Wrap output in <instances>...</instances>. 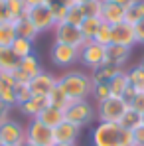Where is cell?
Returning <instances> with one entry per match:
<instances>
[{
	"label": "cell",
	"mask_w": 144,
	"mask_h": 146,
	"mask_svg": "<svg viewBox=\"0 0 144 146\" xmlns=\"http://www.w3.org/2000/svg\"><path fill=\"white\" fill-rule=\"evenodd\" d=\"M83 20H85V12H83V8H81L79 4H75V6H69V10H67V16H65V24L79 28V26L83 24Z\"/></svg>",
	"instance_id": "cell-32"
},
{
	"label": "cell",
	"mask_w": 144,
	"mask_h": 146,
	"mask_svg": "<svg viewBox=\"0 0 144 146\" xmlns=\"http://www.w3.org/2000/svg\"><path fill=\"white\" fill-rule=\"evenodd\" d=\"M130 57V48H124V46H117V44H111L107 48V59H105V65H115V67H122Z\"/></svg>",
	"instance_id": "cell-16"
},
{
	"label": "cell",
	"mask_w": 144,
	"mask_h": 146,
	"mask_svg": "<svg viewBox=\"0 0 144 146\" xmlns=\"http://www.w3.org/2000/svg\"><path fill=\"white\" fill-rule=\"evenodd\" d=\"M101 24H103L101 18H85V20H83V24L79 26V30H81L83 38H85V42H93V40H95Z\"/></svg>",
	"instance_id": "cell-25"
},
{
	"label": "cell",
	"mask_w": 144,
	"mask_h": 146,
	"mask_svg": "<svg viewBox=\"0 0 144 146\" xmlns=\"http://www.w3.org/2000/svg\"><path fill=\"white\" fill-rule=\"evenodd\" d=\"M111 44H117V46H124V48H130V49H132V46H136L134 26L126 24V22H120V24L113 26Z\"/></svg>",
	"instance_id": "cell-12"
},
{
	"label": "cell",
	"mask_w": 144,
	"mask_h": 146,
	"mask_svg": "<svg viewBox=\"0 0 144 146\" xmlns=\"http://www.w3.org/2000/svg\"><path fill=\"white\" fill-rule=\"evenodd\" d=\"M53 36H55V42L57 44H65V46H71V48H77V49H81L87 44L85 38H83V34H81V30L75 28V26L65 24V22L55 24Z\"/></svg>",
	"instance_id": "cell-8"
},
{
	"label": "cell",
	"mask_w": 144,
	"mask_h": 146,
	"mask_svg": "<svg viewBox=\"0 0 144 146\" xmlns=\"http://www.w3.org/2000/svg\"><path fill=\"white\" fill-rule=\"evenodd\" d=\"M136 93H138V91H136V89H134V87H128V89H126V93H124V101H126V103H130V101H132V99L136 97Z\"/></svg>",
	"instance_id": "cell-45"
},
{
	"label": "cell",
	"mask_w": 144,
	"mask_h": 146,
	"mask_svg": "<svg viewBox=\"0 0 144 146\" xmlns=\"http://www.w3.org/2000/svg\"><path fill=\"white\" fill-rule=\"evenodd\" d=\"M95 115H97V111H95V107L89 103V99H85V101H71L65 107V111H63L65 121L75 124L77 128H83V126L91 124Z\"/></svg>",
	"instance_id": "cell-2"
},
{
	"label": "cell",
	"mask_w": 144,
	"mask_h": 146,
	"mask_svg": "<svg viewBox=\"0 0 144 146\" xmlns=\"http://www.w3.org/2000/svg\"><path fill=\"white\" fill-rule=\"evenodd\" d=\"M16 24L14 22H2L0 24V46L2 48H10L16 40Z\"/></svg>",
	"instance_id": "cell-26"
},
{
	"label": "cell",
	"mask_w": 144,
	"mask_h": 146,
	"mask_svg": "<svg viewBox=\"0 0 144 146\" xmlns=\"http://www.w3.org/2000/svg\"><path fill=\"white\" fill-rule=\"evenodd\" d=\"M128 105H130V109H134L136 113L142 115V113H144V93H136V97L132 99Z\"/></svg>",
	"instance_id": "cell-39"
},
{
	"label": "cell",
	"mask_w": 144,
	"mask_h": 146,
	"mask_svg": "<svg viewBox=\"0 0 144 146\" xmlns=\"http://www.w3.org/2000/svg\"><path fill=\"white\" fill-rule=\"evenodd\" d=\"M26 142L36 146H53V130L48 128L44 122H40L38 119H32L30 124L26 126Z\"/></svg>",
	"instance_id": "cell-6"
},
{
	"label": "cell",
	"mask_w": 144,
	"mask_h": 146,
	"mask_svg": "<svg viewBox=\"0 0 144 146\" xmlns=\"http://www.w3.org/2000/svg\"><path fill=\"white\" fill-rule=\"evenodd\" d=\"M6 146H22V144H6Z\"/></svg>",
	"instance_id": "cell-51"
},
{
	"label": "cell",
	"mask_w": 144,
	"mask_h": 146,
	"mask_svg": "<svg viewBox=\"0 0 144 146\" xmlns=\"http://www.w3.org/2000/svg\"><path fill=\"white\" fill-rule=\"evenodd\" d=\"M46 107H48V97H34L32 95V99H28L24 105H20V111L30 119H38Z\"/></svg>",
	"instance_id": "cell-17"
},
{
	"label": "cell",
	"mask_w": 144,
	"mask_h": 146,
	"mask_svg": "<svg viewBox=\"0 0 144 146\" xmlns=\"http://www.w3.org/2000/svg\"><path fill=\"white\" fill-rule=\"evenodd\" d=\"M2 22H12L10 14H8V8H6V2H0V24Z\"/></svg>",
	"instance_id": "cell-44"
},
{
	"label": "cell",
	"mask_w": 144,
	"mask_h": 146,
	"mask_svg": "<svg viewBox=\"0 0 144 146\" xmlns=\"http://www.w3.org/2000/svg\"><path fill=\"white\" fill-rule=\"evenodd\" d=\"M130 87V83H128V75L126 71L122 69L119 71L111 81H109V89H111V97H124V93H126V89Z\"/></svg>",
	"instance_id": "cell-20"
},
{
	"label": "cell",
	"mask_w": 144,
	"mask_h": 146,
	"mask_svg": "<svg viewBox=\"0 0 144 146\" xmlns=\"http://www.w3.org/2000/svg\"><path fill=\"white\" fill-rule=\"evenodd\" d=\"M22 146H36V144H30V142H24Z\"/></svg>",
	"instance_id": "cell-50"
},
{
	"label": "cell",
	"mask_w": 144,
	"mask_h": 146,
	"mask_svg": "<svg viewBox=\"0 0 144 146\" xmlns=\"http://www.w3.org/2000/svg\"><path fill=\"white\" fill-rule=\"evenodd\" d=\"M0 146H2V142H0Z\"/></svg>",
	"instance_id": "cell-55"
},
{
	"label": "cell",
	"mask_w": 144,
	"mask_h": 146,
	"mask_svg": "<svg viewBox=\"0 0 144 146\" xmlns=\"http://www.w3.org/2000/svg\"><path fill=\"white\" fill-rule=\"evenodd\" d=\"M119 71H122V67H115V65H101L99 69L93 71L91 75V81H93V85L95 83H109L115 75Z\"/></svg>",
	"instance_id": "cell-23"
},
{
	"label": "cell",
	"mask_w": 144,
	"mask_h": 146,
	"mask_svg": "<svg viewBox=\"0 0 144 146\" xmlns=\"http://www.w3.org/2000/svg\"><path fill=\"white\" fill-rule=\"evenodd\" d=\"M69 103H71V101L67 99V95L63 93V89H61L59 85H55V87L51 89V93L48 95V105H49V107H53V109L65 111V107H67Z\"/></svg>",
	"instance_id": "cell-24"
},
{
	"label": "cell",
	"mask_w": 144,
	"mask_h": 146,
	"mask_svg": "<svg viewBox=\"0 0 144 146\" xmlns=\"http://www.w3.org/2000/svg\"><path fill=\"white\" fill-rule=\"evenodd\" d=\"M111 36H113V26L107 24V22H103L93 42H97V44L103 46V48H109V46H111Z\"/></svg>",
	"instance_id": "cell-33"
},
{
	"label": "cell",
	"mask_w": 144,
	"mask_h": 146,
	"mask_svg": "<svg viewBox=\"0 0 144 146\" xmlns=\"http://www.w3.org/2000/svg\"><path fill=\"white\" fill-rule=\"evenodd\" d=\"M16 105L20 107V105H24L28 99H32V91H30V87L28 85H16Z\"/></svg>",
	"instance_id": "cell-37"
},
{
	"label": "cell",
	"mask_w": 144,
	"mask_h": 146,
	"mask_svg": "<svg viewBox=\"0 0 144 146\" xmlns=\"http://www.w3.org/2000/svg\"><path fill=\"white\" fill-rule=\"evenodd\" d=\"M87 2H91V0H75V4H79V6H83V4H87Z\"/></svg>",
	"instance_id": "cell-48"
},
{
	"label": "cell",
	"mask_w": 144,
	"mask_h": 146,
	"mask_svg": "<svg viewBox=\"0 0 144 146\" xmlns=\"http://www.w3.org/2000/svg\"><path fill=\"white\" fill-rule=\"evenodd\" d=\"M126 75H128V83H130V87H134L138 93H144V69H142V67L136 65V67L128 69Z\"/></svg>",
	"instance_id": "cell-30"
},
{
	"label": "cell",
	"mask_w": 144,
	"mask_h": 146,
	"mask_svg": "<svg viewBox=\"0 0 144 146\" xmlns=\"http://www.w3.org/2000/svg\"><path fill=\"white\" fill-rule=\"evenodd\" d=\"M120 146H136L134 144V130L122 128V132H120Z\"/></svg>",
	"instance_id": "cell-38"
},
{
	"label": "cell",
	"mask_w": 144,
	"mask_h": 146,
	"mask_svg": "<svg viewBox=\"0 0 144 146\" xmlns=\"http://www.w3.org/2000/svg\"><path fill=\"white\" fill-rule=\"evenodd\" d=\"M134 36H136V44L144 46V18L134 24Z\"/></svg>",
	"instance_id": "cell-41"
},
{
	"label": "cell",
	"mask_w": 144,
	"mask_h": 146,
	"mask_svg": "<svg viewBox=\"0 0 144 146\" xmlns=\"http://www.w3.org/2000/svg\"><path fill=\"white\" fill-rule=\"evenodd\" d=\"M83 12H85V18H101V12H103V0H91L87 4L81 6Z\"/></svg>",
	"instance_id": "cell-34"
},
{
	"label": "cell",
	"mask_w": 144,
	"mask_h": 146,
	"mask_svg": "<svg viewBox=\"0 0 144 146\" xmlns=\"http://www.w3.org/2000/svg\"><path fill=\"white\" fill-rule=\"evenodd\" d=\"M120 132L119 122H99L93 130V146H120Z\"/></svg>",
	"instance_id": "cell-5"
},
{
	"label": "cell",
	"mask_w": 144,
	"mask_h": 146,
	"mask_svg": "<svg viewBox=\"0 0 144 146\" xmlns=\"http://www.w3.org/2000/svg\"><path fill=\"white\" fill-rule=\"evenodd\" d=\"M24 2H26V6H28V10H30V8H36L40 4H44L46 0H24Z\"/></svg>",
	"instance_id": "cell-47"
},
{
	"label": "cell",
	"mask_w": 144,
	"mask_h": 146,
	"mask_svg": "<svg viewBox=\"0 0 144 146\" xmlns=\"http://www.w3.org/2000/svg\"><path fill=\"white\" fill-rule=\"evenodd\" d=\"M119 124L122 128H126V130H136L138 126H142V115L136 113L134 109H128V111L122 115V119H120Z\"/></svg>",
	"instance_id": "cell-28"
},
{
	"label": "cell",
	"mask_w": 144,
	"mask_h": 146,
	"mask_svg": "<svg viewBox=\"0 0 144 146\" xmlns=\"http://www.w3.org/2000/svg\"><path fill=\"white\" fill-rule=\"evenodd\" d=\"M10 109H12V107H8V105L0 103V124H2V122H6L8 119H10Z\"/></svg>",
	"instance_id": "cell-42"
},
{
	"label": "cell",
	"mask_w": 144,
	"mask_h": 146,
	"mask_svg": "<svg viewBox=\"0 0 144 146\" xmlns=\"http://www.w3.org/2000/svg\"><path fill=\"white\" fill-rule=\"evenodd\" d=\"M91 97H95L97 103H103L111 97V89H109V83H95L93 85V93Z\"/></svg>",
	"instance_id": "cell-36"
},
{
	"label": "cell",
	"mask_w": 144,
	"mask_h": 146,
	"mask_svg": "<svg viewBox=\"0 0 144 146\" xmlns=\"http://www.w3.org/2000/svg\"><path fill=\"white\" fill-rule=\"evenodd\" d=\"M18 69L24 71L30 79L44 71V69H42V61H40V57H38L36 53H30V55H26L22 59H18Z\"/></svg>",
	"instance_id": "cell-18"
},
{
	"label": "cell",
	"mask_w": 144,
	"mask_h": 146,
	"mask_svg": "<svg viewBox=\"0 0 144 146\" xmlns=\"http://www.w3.org/2000/svg\"><path fill=\"white\" fill-rule=\"evenodd\" d=\"M12 77H14L16 85H30V81H32V79H30V77H28L24 71H20L18 67H16V69L12 71Z\"/></svg>",
	"instance_id": "cell-40"
},
{
	"label": "cell",
	"mask_w": 144,
	"mask_h": 146,
	"mask_svg": "<svg viewBox=\"0 0 144 146\" xmlns=\"http://www.w3.org/2000/svg\"><path fill=\"white\" fill-rule=\"evenodd\" d=\"M38 121L40 122H44L48 128H57L61 122L65 121V117H63V111H59V109H53V107H46L42 113H40V117H38Z\"/></svg>",
	"instance_id": "cell-19"
},
{
	"label": "cell",
	"mask_w": 144,
	"mask_h": 146,
	"mask_svg": "<svg viewBox=\"0 0 144 146\" xmlns=\"http://www.w3.org/2000/svg\"><path fill=\"white\" fill-rule=\"evenodd\" d=\"M10 49L14 51V55H16L18 59H22V57H26V55L34 53V42H30V40L18 36V38L14 40V44L10 46Z\"/></svg>",
	"instance_id": "cell-29"
},
{
	"label": "cell",
	"mask_w": 144,
	"mask_h": 146,
	"mask_svg": "<svg viewBox=\"0 0 144 146\" xmlns=\"http://www.w3.org/2000/svg\"><path fill=\"white\" fill-rule=\"evenodd\" d=\"M28 18L32 20L34 28L38 30V34L42 32H49L55 28V16H53V10H51V0H46L44 4L36 6V8H30L28 10Z\"/></svg>",
	"instance_id": "cell-4"
},
{
	"label": "cell",
	"mask_w": 144,
	"mask_h": 146,
	"mask_svg": "<svg viewBox=\"0 0 144 146\" xmlns=\"http://www.w3.org/2000/svg\"><path fill=\"white\" fill-rule=\"evenodd\" d=\"M130 109V105L120 97H109L103 103H97L99 122H120L122 115Z\"/></svg>",
	"instance_id": "cell-3"
},
{
	"label": "cell",
	"mask_w": 144,
	"mask_h": 146,
	"mask_svg": "<svg viewBox=\"0 0 144 146\" xmlns=\"http://www.w3.org/2000/svg\"><path fill=\"white\" fill-rule=\"evenodd\" d=\"M144 18V0H134L128 8H126V16H124V22L130 26H134L138 20Z\"/></svg>",
	"instance_id": "cell-27"
},
{
	"label": "cell",
	"mask_w": 144,
	"mask_h": 146,
	"mask_svg": "<svg viewBox=\"0 0 144 146\" xmlns=\"http://www.w3.org/2000/svg\"><path fill=\"white\" fill-rule=\"evenodd\" d=\"M16 81L12 77V73H0V103L14 107L16 105Z\"/></svg>",
	"instance_id": "cell-14"
},
{
	"label": "cell",
	"mask_w": 144,
	"mask_h": 146,
	"mask_svg": "<svg viewBox=\"0 0 144 146\" xmlns=\"http://www.w3.org/2000/svg\"><path fill=\"white\" fill-rule=\"evenodd\" d=\"M140 67H142V69H144V59H142V63H140Z\"/></svg>",
	"instance_id": "cell-52"
},
{
	"label": "cell",
	"mask_w": 144,
	"mask_h": 146,
	"mask_svg": "<svg viewBox=\"0 0 144 146\" xmlns=\"http://www.w3.org/2000/svg\"><path fill=\"white\" fill-rule=\"evenodd\" d=\"M105 59H107V48L99 46L97 42H87L79 49V61L83 65L91 67L93 71L99 69L101 65H105Z\"/></svg>",
	"instance_id": "cell-7"
},
{
	"label": "cell",
	"mask_w": 144,
	"mask_h": 146,
	"mask_svg": "<svg viewBox=\"0 0 144 146\" xmlns=\"http://www.w3.org/2000/svg\"><path fill=\"white\" fill-rule=\"evenodd\" d=\"M6 8H8V14H10L12 22L28 14V6H26L24 0H6Z\"/></svg>",
	"instance_id": "cell-31"
},
{
	"label": "cell",
	"mask_w": 144,
	"mask_h": 146,
	"mask_svg": "<svg viewBox=\"0 0 144 146\" xmlns=\"http://www.w3.org/2000/svg\"><path fill=\"white\" fill-rule=\"evenodd\" d=\"M53 146H77V144H53Z\"/></svg>",
	"instance_id": "cell-49"
},
{
	"label": "cell",
	"mask_w": 144,
	"mask_h": 146,
	"mask_svg": "<svg viewBox=\"0 0 144 146\" xmlns=\"http://www.w3.org/2000/svg\"><path fill=\"white\" fill-rule=\"evenodd\" d=\"M124 16H126V10L119 6V4H113L109 0H103V12H101V20L107 22L111 26H117L120 22H124Z\"/></svg>",
	"instance_id": "cell-15"
},
{
	"label": "cell",
	"mask_w": 144,
	"mask_h": 146,
	"mask_svg": "<svg viewBox=\"0 0 144 146\" xmlns=\"http://www.w3.org/2000/svg\"><path fill=\"white\" fill-rule=\"evenodd\" d=\"M81 134V128H77L75 124L63 121L57 128H53V140L55 144H77Z\"/></svg>",
	"instance_id": "cell-13"
},
{
	"label": "cell",
	"mask_w": 144,
	"mask_h": 146,
	"mask_svg": "<svg viewBox=\"0 0 144 146\" xmlns=\"http://www.w3.org/2000/svg\"><path fill=\"white\" fill-rule=\"evenodd\" d=\"M57 85L63 89L69 101H85L93 93V81L91 75L83 71H67L61 77H57Z\"/></svg>",
	"instance_id": "cell-1"
},
{
	"label": "cell",
	"mask_w": 144,
	"mask_h": 146,
	"mask_svg": "<svg viewBox=\"0 0 144 146\" xmlns=\"http://www.w3.org/2000/svg\"><path fill=\"white\" fill-rule=\"evenodd\" d=\"M0 2H6V0H0Z\"/></svg>",
	"instance_id": "cell-54"
},
{
	"label": "cell",
	"mask_w": 144,
	"mask_h": 146,
	"mask_svg": "<svg viewBox=\"0 0 144 146\" xmlns=\"http://www.w3.org/2000/svg\"><path fill=\"white\" fill-rule=\"evenodd\" d=\"M16 67H18V57L14 55V51L0 46V73H12Z\"/></svg>",
	"instance_id": "cell-22"
},
{
	"label": "cell",
	"mask_w": 144,
	"mask_h": 146,
	"mask_svg": "<svg viewBox=\"0 0 144 146\" xmlns=\"http://www.w3.org/2000/svg\"><path fill=\"white\" fill-rule=\"evenodd\" d=\"M55 85H57V77H53L48 71H42L40 75L32 77V81H30L28 87H30V91H32L34 97H48Z\"/></svg>",
	"instance_id": "cell-11"
},
{
	"label": "cell",
	"mask_w": 144,
	"mask_h": 146,
	"mask_svg": "<svg viewBox=\"0 0 144 146\" xmlns=\"http://www.w3.org/2000/svg\"><path fill=\"white\" fill-rule=\"evenodd\" d=\"M134 144L144 146V126H138V128L134 130Z\"/></svg>",
	"instance_id": "cell-43"
},
{
	"label": "cell",
	"mask_w": 144,
	"mask_h": 146,
	"mask_svg": "<svg viewBox=\"0 0 144 146\" xmlns=\"http://www.w3.org/2000/svg\"><path fill=\"white\" fill-rule=\"evenodd\" d=\"M51 10H53V16H55V22H57V24L65 22V16H67L69 6H67L63 0H57V2H53V0H51Z\"/></svg>",
	"instance_id": "cell-35"
},
{
	"label": "cell",
	"mask_w": 144,
	"mask_h": 146,
	"mask_svg": "<svg viewBox=\"0 0 144 146\" xmlns=\"http://www.w3.org/2000/svg\"><path fill=\"white\" fill-rule=\"evenodd\" d=\"M109 2H113V4H119V6H122V8L126 10V8H128V6H130L134 0H109Z\"/></svg>",
	"instance_id": "cell-46"
},
{
	"label": "cell",
	"mask_w": 144,
	"mask_h": 146,
	"mask_svg": "<svg viewBox=\"0 0 144 146\" xmlns=\"http://www.w3.org/2000/svg\"><path fill=\"white\" fill-rule=\"evenodd\" d=\"M14 24H16V36L26 38V40H30V42H34V40L38 38V30L34 28L32 20L28 18V14L22 16V18H18V20H14Z\"/></svg>",
	"instance_id": "cell-21"
},
{
	"label": "cell",
	"mask_w": 144,
	"mask_h": 146,
	"mask_svg": "<svg viewBox=\"0 0 144 146\" xmlns=\"http://www.w3.org/2000/svg\"><path fill=\"white\" fill-rule=\"evenodd\" d=\"M0 142H2V146H6V144H24L26 142V128L18 121L8 119L6 122L0 124Z\"/></svg>",
	"instance_id": "cell-10"
},
{
	"label": "cell",
	"mask_w": 144,
	"mask_h": 146,
	"mask_svg": "<svg viewBox=\"0 0 144 146\" xmlns=\"http://www.w3.org/2000/svg\"><path fill=\"white\" fill-rule=\"evenodd\" d=\"M49 57H51V63L57 65V67H71V65H75L79 61V49L71 48V46H65V44L53 42Z\"/></svg>",
	"instance_id": "cell-9"
},
{
	"label": "cell",
	"mask_w": 144,
	"mask_h": 146,
	"mask_svg": "<svg viewBox=\"0 0 144 146\" xmlns=\"http://www.w3.org/2000/svg\"><path fill=\"white\" fill-rule=\"evenodd\" d=\"M142 126H144V113H142Z\"/></svg>",
	"instance_id": "cell-53"
}]
</instances>
